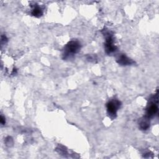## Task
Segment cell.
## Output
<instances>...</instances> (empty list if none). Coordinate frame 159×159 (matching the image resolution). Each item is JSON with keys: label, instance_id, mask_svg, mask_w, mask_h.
I'll return each instance as SVG.
<instances>
[{"label": "cell", "instance_id": "6da1fadb", "mask_svg": "<svg viewBox=\"0 0 159 159\" xmlns=\"http://www.w3.org/2000/svg\"><path fill=\"white\" fill-rule=\"evenodd\" d=\"M80 43L77 40H71L69 42L64 48V53L63 54V58L66 59L70 56L76 53L80 49Z\"/></svg>", "mask_w": 159, "mask_h": 159}, {"label": "cell", "instance_id": "7a4b0ae2", "mask_svg": "<svg viewBox=\"0 0 159 159\" xmlns=\"http://www.w3.org/2000/svg\"><path fill=\"white\" fill-rule=\"evenodd\" d=\"M120 105H121L120 102L119 100L116 99H112L107 103V105H106L107 112L109 116L111 118L114 119L116 117L117 114V111L119 109Z\"/></svg>", "mask_w": 159, "mask_h": 159}, {"label": "cell", "instance_id": "3957f363", "mask_svg": "<svg viewBox=\"0 0 159 159\" xmlns=\"http://www.w3.org/2000/svg\"><path fill=\"white\" fill-rule=\"evenodd\" d=\"M153 101L150 102V103L148 105L147 109H146V114L145 116L147 117L148 118H151L153 117L158 111V106H157V102H155V99H158V98L157 97L155 99H154V96L153 98Z\"/></svg>", "mask_w": 159, "mask_h": 159}, {"label": "cell", "instance_id": "277c9868", "mask_svg": "<svg viewBox=\"0 0 159 159\" xmlns=\"http://www.w3.org/2000/svg\"><path fill=\"white\" fill-rule=\"evenodd\" d=\"M116 47L114 44V39L110 34L106 37V43H105V49H106V52L107 54H110L116 50Z\"/></svg>", "mask_w": 159, "mask_h": 159}, {"label": "cell", "instance_id": "5b68a950", "mask_svg": "<svg viewBox=\"0 0 159 159\" xmlns=\"http://www.w3.org/2000/svg\"><path fill=\"white\" fill-rule=\"evenodd\" d=\"M117 62L121 65H130L134 63V61L125 54H121L117 58Z\"/></svg>", "mask_w": 159, "mask_h": 159}, {"label": "cell", "instance_id": "8992f818", "mask_svg": "<svg viewBox=\"0 0 159 159\" xmlns=\"http://www.w3.org/2000/svg\"><path fill=\"white\" fill-rule=\"evenodd\" d=\"M139 126L142 130H147L150 127V120L146 116H144L140 120Z\"/></svg>", "mask_w": 159, "mask_h": 159}, {"label": "cell", "instance_id": "52a82bcc", "mask_svg": "<svg viewBox=\"0 0 159 159\" xmlns=\"http://www.w3.org/2000/svg\"><path fill=\"white\" fill-rule=\"evenodd\" d=\"M42 9L36 6L35 7H34V9H32V15L35 16V17H39L40 16H41L42 15Z\"/></svg>", "mask_w": 159, "mask_h": 159}, {"label": "cell", "instance_id": "ba28073f", "mask_svg": "<svg viewBox=\"0 0 159 159\" xmlns=\"http://www.w3.org/2000/svg\"><path fill=\"white\" fill-rule=\"evenodd\" d=\"M5 123H6L5 117H4V116L1 115V124L2 125H4Z\"/></svg>", "mask_w": 159, "mask_h": 159}, {"label": "cell", "instance_id": "9c48e42d", "mask_svg": "<svg viewBox=\"0 0 159 159\" xmlns=\"http://www.w3.org/2000/svg\"><path fill=\"white\" fill-rule=\"evenodd\" d=\"M7 38L6 37V35H2L1 36V43H5L7 41Z\"/></svg>", "mask_w": 159, "mask_h": 159}]
</instances>
